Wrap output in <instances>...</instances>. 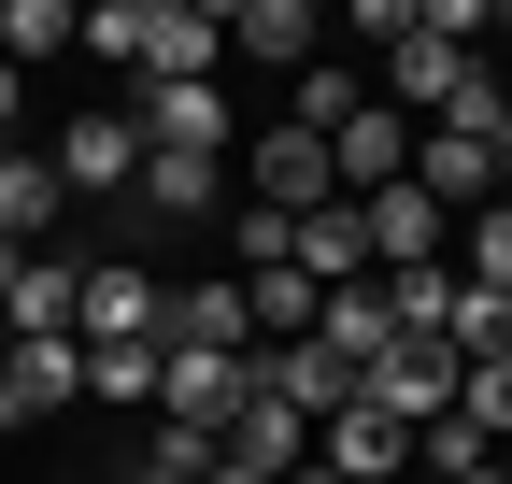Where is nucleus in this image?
<instances>
[{"instance_id":"1","label":"nucleus","mask_w":512,"mask_h":484,"mask_svg":"<svg viewBox=\"0 0 512 484\" xmlns=\"http://www.w3.org/2000/svg\"><path fill=\"white\" fill-rule=\"evenodd\" d=\"M456 385H470L456 342H384L370 371H356V399L384 413V428H441V413H456Z\"/></svg>"},{"instance_id":"2","label":"nucleus","mask_w":512,"mask_h":484,"mask_svg":"<svg viewBox=\"0 0 512 484\" xmlns=\"http://www.w3.org/2000/svg\"><path fill=\"white\" fill-rule=\"evenodd\" d=\"M242 399H256V356H185V342H157V413H171L185 442H228Z\"/></svg>"},{"instance_id":"3","label":"nucleus","mask_w":512,"mask_h":484,"mask_svg":"<svg viewBox=\"0 0 512 484\" xmlns=\"http://www.w3.org/2000/svg\"><path fill=\"white\" fill-rule=\"evenodd\" d=\"M143 186V129L128 114H72L57 129V200H128Z\"/></svg>"},{"instance_id":"4","label":"nucleus","mask_w":512,"mask_h":484,"mask_svg":"<svg viewBox=\"0 0 512 484\" xmlns=\"http://www.w3.org/2000/svg\"><path fill=\"white\" fill-rule=\"evenodd\" d=\"M399 171H413V114H384V100H356L342 129H328V186H342V200H384V186H399Z\"/></svg>"},{"instance_id":"5","label":"nucleus","mask_w":512,"mask_h":484,"mask_svg":"<svg viewBox=\"0 0 512 484\" xmlns=\"http://www.w3.org/2000/svg\"><path fill=\"white\" fill-rule=\"evenodd\" d=\"M128 129H143V157H228V86H143L128 100Z\"/></svg>"},{"instance_id":"6","label":"nucleus","mask_w":512,"mask_h":484,"mask_svg":"<svg viewBox=\"0 0 512 484\" xmlns=\"http://www.w3.org/2000/svg\"><path fill=\"white\" fill-rule=\"evenodd\" d=\"M356 228H370V271H441V242H456V214H441L413 171H399L384 200H356Z\"/></svg>"},{"instance_id":"7","label":"nucleus","mask_w":512,"mask_h":484,"mask_svg":"<svg viewBox=\"0 0 512 484\" xmlns=\"http://www.w3.org/2000/svg\"><path fill=\"white\" fill-rule=\"evenodd\" d=\"M313 470L328 484H413V428H384L370 399H342L328 428H313Z\"/></svg>"},{"instance_id":"8","label":"nucleus","mask_w":512,"mask_h":484,"mask_svg":"<svg viewBox=\"0 0 512 484\" xmlns=\"http://www.w3.org/2000/svg\"><path fill=\"white\" fill-rule=\"evenodd\" d=\"M72 399H86V342H0V428H43Z\"/></svg>"},{"instance_id":"9","label":"nucleus","mask_w":512,"mask_h":484,"mask_svg":"<svg viewBox=\"0 0 512 484\" xmlns=\"http://www.w3.org/2000/svg\"><path fill=\"white\" fill-rule=\"evenodd\" d=\"M256 399H285L299 428H328V413L356 399V371H342L328 342H256Z\"/></svg>"},{"instance_id":"10","label":"nucleus","mask_w":512,"mask_h":484,"mask_svg":"<svg viewBox=\"0 0 512 484\" xmlns=\"http://www.w3.org/2000/svg\"><path fill=\"white\" fill-rule=\"evenodd\" d=\"M242 157H256V200H271V214H328V200H342V186H328V143H313V129H256Z\"/></svg>"},{"instance_id":"11","label":"nucleus","mask_w":512,"mask_h":484,"mask_svg":"<svg viewBox=\"0 0 512 484\" xmlns=\"http://www.w3.org/2000/svg\"><path fill=\"white\" fill-rule=\"evenodd\" d=\"M72 299H86L72 257H15V285H0V342H72Z\"/></svg>"},{"instance_id":"12","label":"nucleus","mask_w":512,"mask_h":484,"mask_svg":"<svg viewBox=\"0 0 512 484\" xmlns=\"http://www.w3.org/2000/svg\"><path fill=\"white\" fill-rule=\"evenodd\" d=\"M72 342H157V271L100 257V271H86V299H72Z\"/></svg>"},{"instance_id":"13","label":"nucleus","mask_w":512,"mask_h":484,"mask_svg":"<svg viewBox=\"0 0 512 484\" xmlns=\"http://www.w3.org/2000/svg\"><path fill=\"white\" fill-rule=\"evenodd\" d=\"M313 342H328L342 371H370V356L399 342V314H384V271H370V285H328V299H313Z\"/></svg>"},{"instance_id":"14","label":"nucleus","mask_w":512,"mask_h":484,"mask_svg":"<svg viewBox=\"0 0 512 484\" xmlns=\"http://www.w3.org/2000/svg\"><path fill=\"white\" fill-rule=\"evenodd\" d=\"M214 456H242V470H271V484H299V470H313V428H299L285 399H242V428H228Z\"/></svg>"},{"instance_id":"15","label":"nucleus","mask_w":512,"mask_h":484,"mask_svg":"<svg viewBox=\"0 0 512 484\" xmlns=\"http://www.w3.org/2000/svg\"><path fill=\"white\" fill-rule=\"evenodd\" d=\"M57 214H72L57 200V157H0V242H15V257H43Z\"/></svg>"},{"instance_id":"16","label":"nucleus","mask_w":512,"mask_h":484,"mask_svg":"<svg viewBox=\"0 0 512 484\" xmlns=\"http://www.w3.org/2000/svg\"><path fill=\"white\" fill-rule=\"evenodd\" d=\"M285 271H313V285H370V228H356V200L299 214V257H285Z\"/></svg>"},{"instance_id":"17","label":"nucleus","mask_w":512,"mask_h":484,"mask_svg":"<svg viewBox=\"0 0 512 484\" xmlns=\"http://www.w3.org/2000/svg\"><path fill=\"white\" fill-rule=\"evenodd\" d=\"M228 43H242V57H271V72H313V0H242Z\"/></svg>"},{"instance_id":"18","label":"nucleus","mask_w":512,"mask_h":484,"mask_svg":"<svg viewBox=\"0 0 512 484\" xmlns=\"http://www.w3.org/2000/svg\"><path fill=\"white\" fill-rule=\"evenodd\" d=\"M214 186H228V157H143V186H128V200L171 214V228H200V214H214Z\"/></svg>"},{"instance_id":"19","label":"nucleus","mask_w":512,"mask_h":484,"mask_svg":"<svg viewBox=\"0 0 512 484\" xmlns=\"http://www.w3.org/2000/svg\"><path fill=\"white\" fill-rule=\"evenodd\" d=\"M356 100H370V86L342 72V57H313V72H285V129H313V143H328V129H342Z\"/></svg>"},{"instance_id":"20","label":"nucleus","mask_w":512,"mask_h":484,"mask_svg":"<svg viewBox=\"0 0 512 484\" xmlns=\"http://www.w3.org/2000/svg\"><path fill=\"white\" fill-rule=\"evenodd\" d=\"M72 29H86L72 0H0V72H29V57H57Z\"/></svg>"},{"instance_id":"21","label":"nucleus","mask_w":512,"mask_h":484,"mask_svg":"<svg viewBox=\"0 0 512 484\" xmlns=\"http://www.w3.org/2000/svg\"><path fill=\"white\" fill-rule=\"evenodd\" d=\"M86 399H157V342H86Z\"/></svg>"},{"instance_id":"22","label":"nucleus","mask_w":512,"mask_h":484,"mask_svg":"<svg viewBox=\"0 0 512 484\" xmlns=\"http://www.w3.org/2000/svg\"><path fill=\"white\" fill-rule=\"evenodd\" d=\"M456 428L512 442V356H470V385H456Z\"/></svg>"},{"instance_id":"23","label":"nucleus","mask_w":512,"mask_h":484,"mask_svg":"<svg viewBox=\"0 0 512 484\" xmlns=\"http://www.w3.org/2000/svg\"><path fill=\"white\" fill-rule=\"evenodd\" d=\"M456 285L512 299V200H484V214H470V271H456Z\"/></svg>"},{"instance_id":"24","label":"nucleus","mask_w":512,"mask_h":484,"mask_svg":"<svg viewBox=\"0 0 512 484\" xmlns=\"http://www.w3.org/2000/svg\"><path fill=\"white\" fill-rule=\"evenodd\" d=\"M228 242H242V271H285V257H299V214H271V200H242V214H228Z\"/></svg>"},{"instance_id":"25","label":"nucleus","mask_w":512,"mask_h":484,"mask_svg":"<svg viewBox=\"0 0 512 484\" xmlns=\"http://www.w3.org/2000/svg\"><path fill=\"white\" fill-rule=\"evenodd\" d=\"M0 143H15V72H0Z\"/></svg>"},{"instance_id":"26","label":"nucleus","mask_w":512,"mask_h":484,"mask_svg":"<svg viewBox=\"0 0 512 484\" xmlns=\"http://www.w3.org/2000/svg\"><path fill=\"white\" fill-rule=\"evenodd\" d=\"M128 484H185V470H157V456H143V470H128Z\"/></svg>"},{"instance_id":"27","label":"nucleus","mask_w":512,"mask_h":484,"mask_svg":"<svg viewBox=\"0 0 512 484\" xmlns=\"http://www.w3.org/2000/svg\"><path fill=\"white\" fill-rule=\"evenodd\" d=\"M498 29H512V15H498ZM498 86H512V43H498Z\"/></svg>"}]
</instances>
